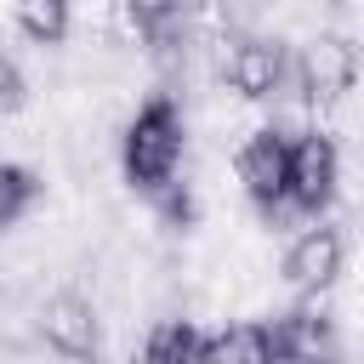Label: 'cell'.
I'll return each instance as SVG.
<instances>
[{"label": "cell", "instance_id": "1", "mask_svg": "<svg viewBox=\"0 0 364 364\" xmlns=\"http://www.w3.org/2000/svg\"><path fill=\"white\" fill-rule=\"evenodd\" d=\"M182 154H188V119H182V102L171 91H154L125 136H119V171L125 182L142 193V199H159L171 182H182Z\"/></svg>", "mask_w": 364, "mask_h": 364}, {"label": "cell", "instance_id": "2", "mask_svg": "<svg viewBox=\"0 0 364 364\" xmlns=\"http://www.w3.org/2000/svg\"><path fill=\"white\" fill-rule=\"evenodd\" d=\"M341 188V148L324 131H290V171H284V210L318 222Z\"/></svg>", "mask_w": 364, "mask_h": 364}, {"label": "cell", "instance_id": "3", "mask_svg": "<svg viewBox=\"0 0 364 364\" xmlns=\"http://www.w3.org/2000/svg\"><path fill=\"white\" fill-rule=\"evenodd\" d=\"M222 85L245 102H267V97H284L290 85V51L284 40H267V34H233L222 40Z\"/></svg>", "mask_w": 364, "mask_h": 364}, {"label": "cell", "instance_id": "4", "mask_svg": "<svg viewBox=\"0 0 364 364\" xmlns=\"http://www.w3.org/2000/svg\"><path fill=\"white\" fill-rule=\"evenodd\" d=\"M358 80V46L347 34H318L301 46V57L290 63V85L296 97L318 102V108H336Z\"/></svg>", "mask_w": 364, "mask_h": 364}, {"label": "cell", "instance_id": "5", "mask_svg": "<svg viewBox=\"0 0 364 364\" xmlns=\"http://www.w3.org/2000/svg\"><path fill=\"white\" fill-rule=\"evenodd\" d=\"M40 341L68 358V364H97L102 358V318L85 290H51L40 307Z\"/></svg>", "mask_w": 364, "mask_h": 364}, {"label": "cell", "instance_id": "6", "mask_svg": "<svg viewBox=\"0 0 364 364\" xmlns=\"http://www.w3.org/2000/svg\"><path fill=\"white\" fill-rule=\"evenodd\" d=\"M233 171H239L245 199H250L262 216H279V210H284V171H290V131H284V125L250 131L245 148H239V159H233Z\"/></svg>", "mask_w": 364, "mask_h": 364}, {"label": "cell", "instance_id": "7", "mask_svg": "<svg viewBox=\"0 0 364 364\" xmlns=\"http://www.w3.org/2000/svg\"><path fill=\"white\" fill-rule=\"evenodd\" d=\"M284 284L290 290H301V296H324L336 279H341V267H347V233L336 228V222H313V228H301L296 239H290V250H284Z\"/></svg>", "mask_w": 364, "mask_h": 364}, {"label": "cell", "instance_id": "8", "mask_svg": "<svg viewBox=\"0 0 364 364\" xmlns=\"http://www.w3.org/2000/svg\"><path fill=\"white\" fill-rule=\"evenodd\" d=\"M273 358H324V364H341V330L330 318V307H318V296H301L296 307H284L273 324Z\"/></svg>", "mask_w": 364, "mask_h": 364}, {"label": "cell", "instance_id": "9", "mask_svg": "<svg viewBox=\"0 0 364 364\" xmlns=\"http://www.w3.org/2000/svg\"><path fill=\"white\" fill-rule=\"evenodd\" d=\"M131 40L154 63H182L188 57V0H119Z\"/></svg>", "mask_w": 364, "mask_h": 364}, {"label": "cell", "instance_id": "10", "mask_svg": "<svg viewBox=\"0 0 364 364\" xmlns=\"http://www.w3.org/2000/svg\"><path fill=\"white\" fill-rule=\"evenodd\" d=\"M199 364H273V330L262 318H239V324L205 336Z\"/></svg>", "mask_w": 364, "mask_h": 364}, {"label": "cell", "instance_id": "11", "mask_svg": "<svg viewBox=\"0 0 364 364\" xmlns=\"http://www.w3.org/2000/svg\"><path fill=\"white\" fill-rule=\"evenodd\" d=\"M199 347H205V336L193 318H159L148 330L136 364H199Z\"/></svg>", "mask_w": 364, "mask_h": 364}, {"label": "cell", "instance_id": "12", "mask_svg": "<svg viewBox=\"0 0 364 364\" xmlns=\"http://www.w3.org/2000/svg\"><path fill=\"white\" fill-rule=\"evenodd\" d=\"M11 17L34 46H63L74 28V0H11Z\"/></svg>", "mask_w": 364, "mask_h": 364}, {"label": "cell", "instance_id": "13", "mask_svg": "<svg viewBox=\"0 0 364 364\" xmlns=\"http://www.w3.org/2000/svg\"><path fill=\"white\" fill-rule=\"evenodd\" d=\"M40 176L28 171V165H17V159H0V233L6 228H17L34 205H40Z\"/></svg>", "mask_w": 364, "mask_h": 364}, {"label": "cell", "instance_id": "14", "mask_svg": "<svg viewBox=\"0 0 364 364\" xmlns=\"http://www.w3.org/2000/svg\"><path fill=\"white\" fill-rule=\"evenodd\" d=\"M28 102V74L11 51H0V114H17Z\"/></svg>", "mask_w": 364, "mask_h": 364}, {"label": "cell", "instance_id": "15", "mask_svg": "<svg viewBox=\"0 0 364 364\" xmlns=\"http://www.w3.org/2000/svg\"><path fill=\"white\" fill-rule=\"evenodd\" d=\"M273 364H324V358H284V353H279Z\"/></svg>", "mask_w": 364, "mask_h": 364}]
</instances>
